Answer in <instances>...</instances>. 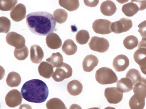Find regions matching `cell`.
<instances>
[{"mask_svg":"<svg viewBox=\"0 0 146 109\" xmlns=\"http://www.w3.org/2000/svg\"><path fill=\"white\" fill-rule=\"evenodd\" d=\"M26 22L30 31L40 36H46L53 33L56 25V22L53 15L45 11L36 12L28 14Z\"/></svg>","mask_w":146,"mask_h":109,"instance_id":"1","label":"cell"},{"mask_svg":"<svg viewBox=\"0 0 146 109\" xmlns=\"http://www.w3.org/2000/svg\"><path fill=\"white\" fill-rule=\"evenodd\" d=\"M6 42L9 45L19 49L25 46L26 41L24 37L17 32H10L6 36Z\"/></svg>","mask_w":146,"mask_h":109,"instance_id":"9","label":"cell"},{"mask_svg":"<svg viewBox=\"0 0 146 109\" xmlns=\"http://www.w3.org/2000/svg\"><path fill=\"white\" fill-rule=\"evenodd\" d=\"M139 43V40L135 36H127L123 40V44L125 47L129 50H133L136 48Z\"/></svg>","mask_w":146,"mask_h":109,"instance_id":"29","label":"cell"},{"mask_svg":"<svg viewBox=\"0 0 146 109\" xmlns=\"http://www.w3.org/2000/svg\"><path fill=\"white\" fill-rule=\"evenodd\" d=\"M89 32L86 30H81L76 35V40L78 43L84 45L88 43L90 39Z\"/></svg>","mask_w":146,"mask_h":109,"instance_id":"30","label":"cell"},{"mask_svg":"<svg viewBox=\"0 0 146 109\" xmlns=\"http://www.w3.org/2000/svg\"><path fill=\"white\" fill-rule=\"evenodd\" d=\"M11 27V21L8 18L5 16L0 18V32L8 33Z\"/></svg>","mask_w":146,"mask_h":109,"instance_id":"34","label":"cell"},{"mask_svg":"<svg viewBox=\"0 0 146 109\" xmlns=\"http://www.w3.org/2000/svg\"><path fill=\"white\" fill-rule=\"evenodd\" d=\"M47 109H67L66 105L62 100L53 98L48 100L46 103Z\"/></svg>","mask_w":146,"mask_h":109,"instance_id":"24","label":"cell"},{"mask_svg":"<svg viewBox=\"0 0 146 109\" xmlns=\"http://www.w3.org/2000/svg\"><path fill=\"white\" fill-rule=\"evenodd\" d=\"M104 109H116L115 108L111 107H108Z\"/></svg>","mask_w":146,"mask_h":109,"instance_id":"40","label":"cell"},{"mask_svg":"<svg viewBox=\"0 0 146 109\" xmlns=\"http://www.w3.org/2000/svg\"><path fill=\"white\" fill-rule=\"evenodd\" d=\"M85 4L88 7H96L98 4L99 1H84Z\"/></svg>","mask_w":146,"mask_h":109,"instance_id":"37","label":"cell"},{"mask_svg":"<svg viewBox=\"0 0 146 109\" xmlns=\"http://www.w3.org/2000/svg\"><path fill=\"white\" fill-rule=\"evenodd\" d=\"M134 93H137L146 98V78L142 77L141 81L135 84L133 88Z\"/></svg>","mask_w":146,"mask_h":109,"instance_id":"27","label":"cell"},{"mask_svg":"<svg viewBox=\"0 0 146 109\" xmlns=\"http://www.w3.org/2000/svg\"><path fill=\"white\" fill-rule=\"evenodd\" d=\"M7 85L11 87L19 86L21 82V78L19 74L15 72L9 73L6 80Z\"/></svg>","mask_w":146,"mask_h":109,"instance_id":"23","label":"cell"},{"mask_svg":"<svg viewBox=\"0 0 146 109\" xmlns=\"http://www.w3.org/2000/svg\"><path fill=\"white\" fill-rule=\"evenodd\" d=\"M111 22L107 19H98L92 24L94 32L98 34H109L112 32Z\"/></svg>","mask_w":146,"mask_h":109,"instance_id":"6","label":"cell"},{"mask_svg":"<svg viewBox=\"0 0 146 109\" xmlns=\"http://www.w3.org/2000/svg\"><path fill=\"white\" fill-rule=\"evenodd\" d=\"M21 92L25 100L36 103L45 102L49 95V89L46 84L37 79L26 82L22 87Z\"/></svg>","mask_w":146,"mask_h":109,"instance_id":"2","label":"cell"},{"mask_svg":"<svg viewBox=\"0 0 146 109\" xmlns=\"http://www.w3.org/2000/svg\"><path fill=\"white\" fill-rule=\"evenodd\" d=\"M145 98L143 96L135 93L129 101L130 109H144L145 104Z\"/></svg>","mask_w":146,"mask_h":109,"instance_id":"16","label":"cell"},{"mask_svg":"<svg viewBox=\"0 0 146 109\" xmlns=\"http://www.w3.org/2000/svg\"><path fill=\"white\" fill-rule=\"evenodd\" d=\"M96 81L102 85L114 83L118 81L116 74L111 69L103 67L96 71Z\"/></svg>","mask_w":146,"mask_h":109,"instance_id":"3","label":"cell"},{"mask_svg":"<svg viewBox=\"0 0 146 109\" xmlns=\"http://www.w3.org/2000/svg\"><path fill=\"white\" fill-rule=\"evenodd\" d=\"M72 68L68 64L62 63L57 67L52 78L56 82H61L71 77L72 75Z\"/></svg>","mask_w":146,"mask_h":109,"instance_id":"4","label":"cell"},{"mask_svg":"<svg viewBox=\"0 0 146 109\" xmlns=\"http://www.w3.org/2000/svg\"><path fill=\"white\" fill-rule=\"evenodd\" d=\"M27 10L23 4L19 3L10 12V16L14 21L19 22L25 18Z\"/></svg>","mask_w":146,"mask_h":109,"instance_id":"12","label":"cell"},{"mask_svg":"<svg viewBox=\"0 0 146 109\" xmlns=\"http://www.w3.org/2000/svg\"><path fill=\"white\" fill-rule=\"evenodd\" d=\"M19 109H32L30 105L24 104L21 105Z\"/></svg>","mask_w":146,"mask_h":109,"instance_id":"38","label":"cell"},{"mask_svg":"<svg viewBox=\"0 0 146 109\" xmlns=\"http://www.w3.org/2000/svg\"><path fill=\"white\" fill-rule=\"evenodd\" d=\"M117 88L122 93H126L130 91L133 89L134 86L132 81L127 77L122 78L117 82Z\"/></svg>","mask_w":146,"mask_h":109,"instance_id":"21","label":"cell"},{"mask_svg":"<svg viewBox=\"0 0 146 109\" xmlns=\"http://www.w3.org/2000/svg\"><path fill=\"white\" fill-rule=\"evenodd\" d=\"M62 50L66 55H72L75 54L77 51L78 47L73 40L68 39L64 42Z\"/></svg>","mask_w":146,"mask_h":109,"instance_id":"22","label":"cell"},{"mask_svg":"<svg viewBox=\"0 0 146 109\" xmlns=\"http://www.w3.org/2000/svg\"><path fill=\"white\" fill-rule=\"evenodd\" d=\"M46 44L48 47L53 50L59 49L62 46V39L56 33H52L47 35Z\"/></svg>","mask_w":146,"mask_h":109,"instance_id":"15","label":"cell"},{"mask_svg":"<svg viewBox=\"0 0 146 109\" xmlns=\"http://www.w3.org/2000/svg\"><path fill=\"white\" fill-rule=\"evenodd\" d=\"M21 93L16 89L10 91L5 97L6 104L9 107L14 108L20 105L23 101Z\"/></svg>","mask_w":146,"mask_h":109,"instance_id":"10","label":"cell"},{"mask_svg":"<svg viewBox=\"0 0 146 109\" xmlns=\"http://www.w3.org/2000/svg\"><path fill=\"white\" fill-rule=\"evenodd\" d=\"M70 109H82V108L79 105L74 104L71 105Z\"/></svg>","mask_w":146,"mask_h":109,"instance_id":"39","label":"cell"},{"mask_svg":"<svg viewBox=\"0 0 146 109\" xmlns=\"http://www.w3.org/2000/svg\"><path fill=\"white\" fill-rule=\"evenodd\" d=\"M88 45L91 50L100 53L107 51L110 46L109 41L107 39L97 36L91 37Z\"/></svg>","mask_w":146,"mask_h":109,"instance_id":"5","label":"cell"},{"mask_svg":"<svg viewBox=\"0 0 146 109\" xmlns=\"http://www.w3.org/2000/svg\"><path fill=\"white\" fill-rule=\"evenodd\" d=\"M53 67L50 64L46 62H42L38 68L39 74L46 79L50 78L53 76Z\"/></svg>","mask_w":146,"mask_h":109,"instance_id":"19","label":"cell"},{"mask_svg":"<svg viewBox=\"0 0 146 109\" xmlns=\"http://www.w3.org/2000/svg\"><path fill=\"white\" fill-rule=\"evenodd\" d=\"M63 58L60 53H53L50 57L46 59L48 62L53 66V68L57 67L60 64L63 63Z\"/></svg>","mask_w":146,"mask_h":109,"instance_id":"31","label":"cell"},{"mask_svg":"<svg viewBox=\"0 0 146 109\" xmlns=\"http://www.w3.org/2000/svg\"><path fill=\"white\" fill-rule=\"evenodd\" d=\"M83 89V85L78 80H73L70 81L67 84L68 91L72 96H76L79 95L82 93Z\"/></svg>","mask_w":146,"mask_h":109,"instance_id":"20","label":"cell"},{"mask_svg":"<svg viewBox=\"0 0 146 109\" xmlns=\"http://www.w3.org/2000/svg\"><path fill=\"white\" fill-rule=\"evenodd\" d=\"M137 64L139 65L142 73L146 75V57L141 60Z\"/></svg>","mask_w":146,"mask_h":109,"instance_id":"36","label":"cell"},{"mask_svg":"<svg viewBox=\"0 0 146 109\" xmlns=\"http://www.w3.org/2000/svg\"><path fill=\"white\" fill-rule=\"evenodd\" d=\"M138 32L140 33L142 39L146 38V20L140 23L138 25Z\"/></svg>","mask_w":146,"mask_h":109,"instance_id":"35","label":"cell"},{"mask_svg":"<svg viewBox=\"0 0 146 109\" xmlns=\"http://www.w3.org/2000/svg\"><path fill=\"white\" fill-rule=\"evenodd\" d=\"M126 77L128 78L131 80L134 86L141 81L142 79L140 72L138 70L134 68L131 69L127 71Z\"/></svg>","mask_w":146,"mask_h":109,"instance_id":"28","label":"cell"},{"mask_svg":"<svg viewBox=\"0 0 146 109\" xmlns=\"http://www.w3.org/2000/svg\"><path fill=\"white\" fill-rule=\"evenodd\" d=\"M53 16L57 23L62 24L67 20L68 14L67 12L63 9H58L53 12Z\"/></svg>","mask_w":146,"mask_h":109,"instance_id":"26","label":"cell"},{"mask_svg":"<svg viewBox=\"0 0 146 109\" xmlns=\"http://www.w3.org/2000/svg\"><path fill=\"white\" fill-rule=\"evenodd\" d=\"M18 1H0V9L3 11H9L13 10L17 3Z\"/></svg>","mask_w":146,"mask_h":109,"instance_id":"33","label":"cell"},{"mask_svg":"<svg viewBox=\"0 0 146 109\" xmlns=\"http://www.w3.org/2000/svg\"><path fill=\"white\" fill-rule=\"evenodd\" d=\"M105 96L109 103L117 104L122 100L123 93L115 87H108L105 89Z\"/></svg>","mask_w":146,"mask_h":109,"instance_id":"8","label":"cell"},{"mask_svg":"<svg viewBox=\"0 0 146 109\" xmlns=\"http://www.w3.org/2000/svg\"><path fill=\"white\" fill-rule=\"evenodd\" d=\"M133 27V22L130 19L122 18L112 23V32L115 33H121L128 32Z\"/></svg>","mask_w":146,"mask_h":109,"instance_id":"7","label":"cell"},{"mask_svg":"<svg viewBox=\"0 0 146 109\" xmlns=\"http://www.w3.org/2000/svg\"><path fill=\"white\" fill-rule=\"evenodd\" d=\"M129 60L126 55L119 54L113 60V67L117 72H122L129 65Z\"/></svg>","mask_w":146,"mask_h":109,"instance_id":"11","label":"cell"},{"mask_svg":"<svg viewBox=\"0 0 146 109\" xmlns=\"http://www.w3.org/2000/svg\"><path fill=\"white\" fill-rule=\"evenodd\" d=\"M101 12L106 16H110L114 15L117 11L115 4L111 1H104L100 6Z\"/></svg>","mask_w":146,"mask_h":109,"instance_id":"18","label":"cell"},{"mask_svg":"<svg viewBox=\"0 0 146 109\" xmlns=\"http://www.w3.org/2000/svg\"><path fill=\"white\" fill-rule=\"evenodd\" d=\"M88 109H100V108H98L97 107H93L91 108H90Z\"/></svg>","mask_w":146,"mask_h":109,"instance_id":"41","label":"cell"},{"mask_svg":"<svg viewBox=\"0 0 146 109\" xmlns=\"http://www.w3.org/2000/svg\"><path fill=\"white\" fill-rule=\"evenodd\" d=\"M59 4L62 6L69 11H75L79 7L80 3L79 1H59Z\"/></svg>","mask_w":146,"mask_h":109,"instance_id":"25","label":"cell"},{"mask_svg":"<svg viewBox=\"0 0 146 109\" xmlns=\"http://www.w3.org/2000/svg\"><path fill=\"white\" fill-rule=\"evenodd\" d=\"M30 54L31 61L34 63H40L43 59V51L38 45H33L31 47Z\"/></svg>","mask_w":146,"mask_h":109,"instance_id":"14","label":"cell"},{"mask_svg":"<svg viewBox=\"0 0 146 109\" xmlns=\"http://www.w3.org/2000/svg\"><path fill=\"white\" fill-rule=\"evenodd\" d=\"M28 55L29 50L26 46L19 49H15L14 50V56L18 60H24L27 59Z\"/></svg>","mask_w":146,"mask_h":109,"instance_id":"32","label":"cell"},{"mask_svg":"<svg viewBox=\"0 0 146 109\" xmlns=\"http://www.w3.org/2000/svg\"><path fill=\"white\" fill-rule=\"evenodd\" d=\"M122 10L126 16L132 17L140 11V7L136 1L133 0L131 2L122 6Z\"/></svg>","mask_w":146,"mask_h":109,"instance_id":"17","label":"cell"},{"mask_svg":"<svg viewBox=\"0 0 146 109\" xmlns=\"http://www.w3.org/2000/svg\"><path fill=\"white\" fill-rule=\"evenodd\" d=\"M98 63L99 60L96 56L93 54L87 55L83 60V69L85 72H91L98 66Z\"/></svg>","mask_w":146,"mask_h":109,"instance_id":"13","label":"cell"}]
</instances>
